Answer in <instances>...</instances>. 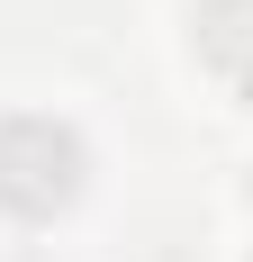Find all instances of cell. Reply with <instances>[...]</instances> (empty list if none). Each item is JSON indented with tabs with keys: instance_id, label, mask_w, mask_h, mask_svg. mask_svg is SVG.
I'll use <instances>...</instances> for the list:
<instances>
[{
	"instance_id": "obj_1",
	"label": "cell",
	"mask_w": 253,
	"mask_h": 262,
	"mask_svg": "<svg viewBox=\"0 0 253 262\" xmlns=\"http://www.w3.org/2000/svg\"><path fill=\"white\" fill-rule=\"evenodd\" d=\"M81 190V136L54 127V118H9L0 127V208L18 217H54L73 208Z\"/></svg>"
},
{
	"instance_id": "obj_2",
	"label": "cell",
	"mask_w": 253,
	"mask_h": 262,
	"mask_svg": "<svg viewBox=\"0 0 253 262\" xmlns=\"http://www.w3.org/2000/svg\"><path fill=\"white\" fill-rule=\"evenodd\" d=\"M190 36H199V63H208V73L253 100V0H199Z\"/></svg>"
}]
</instances>
